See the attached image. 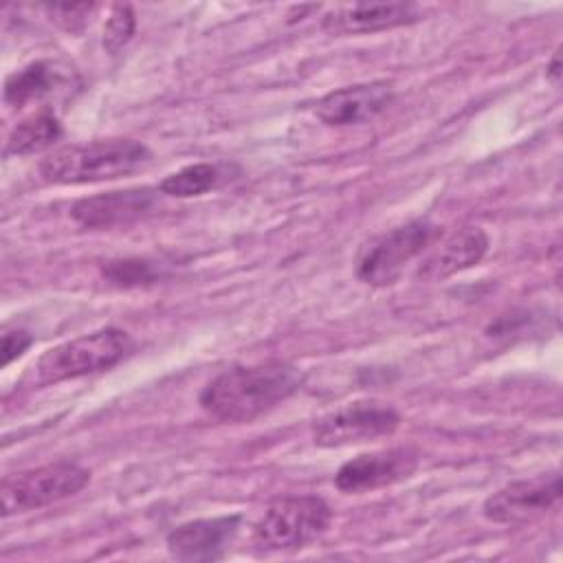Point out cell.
<instances>
[{"label":"cell","instance_id":"1","mask_svg":"<svg viewBox=\"0 0 563 563\" xmlns=\"http://www.w3.org/2000/svg\"><path fill=\"white\" fill-rule=\"evenodd\" d=\"M303 374L284 361L240 365L218 374L200 391V405L222 422H251L290 398Z\"/></svg>","mask_w":563,"mask_h":563},{"label":"cell","instance_id":"2","mask_svg":"<svg viewBox=\"0 0 563 563\" xmlns=\"http://www.w3.org/2000/svg\"><path fill=\"white\" fill-rule=\"evenodd\" d=\"M150 158V147L134 139L92 141L51 152L40 163V176L55 185H88L128 176Z\"/></svg>","mask_w":563,"mask_h":563},{"label":"cell","instance_id":"3","mask_svg":"<svg viewBox=\"0 0 563 563\" xmlns=\"http://www.w3.org/2000/svg\"><path fill=\"white\" fill-rule=\"evenodd\" d=\"M134 352V341L119 328H101L59 343L35 363L37 385L62 383L114 367Z\"/></svg>","mask_w":563,"mask_h":563},{"label":"cell","instance_id":"4","mask_svg":"<svg viewBox=\"0 0 563 563\" xmlns=\"http://www.w3.org/2000/svg\"><path fill=\"white\" fill-rule=\"evenodd\" d=\"M332 519L330 506L317 495H288L268 504L253 528L260 552H290L319 539Z\"/></svg>","mask_w":563,"mask_h":563},{"label":"cell","instance_id":"5","mask_svg":"<svg viewBox=\"0 0 563 563\" xmlns=\"http://www.w3.org/2000/svg\"><path fill=\"white\" fill-rule=\"evenodd\" d=\"M88 468L66 460L7 475L0 488L2 515L9 517L62 501L79 493L88 484Z\"/></svg>","mask_w":563,"mask_h":563},{"label":"cell","instance_id":"6","mask_svg":"<svg viewBox=\"0 0 563 563\" xmlns=\"http://www.w3.org/2000/svg\"><path fill=\"white\" fill-rule=\"evenodd\" d=\"M433 235L435 227L427 220H411L374 235L356 255V277L376 288L394 284L402 275L405 266L431 244Z\"/></svg>","mask_w":563,"mask_h":563},{"label":"cell","instance_id":"7","mask_svg":"<svg viewBox=\"0 0 563 563\" xmlns=\"http://www.w3.org/2000/svg\"><path fill=\"white\" fill-rule=\"evenodd\" d=\"M400 422L398 411L380 400H354L325 416L312 427L317 446L334 449L391 435Z\"/></svg>","mask_w":563,"mask_h":563},{"label":"cell","instance_id":"8","mask_svg":"<svg viewBox=\"0 0 563 563\" xmlns=\"http://www.w3.org/2000/svg\"><path fill=\"white\" fill-rule=\"evenodd\" d=\"M561 499V475L556 471L517 479L486 497L482 512L501 526H523L545 517Z\"/></svg>","mask_w":563,"mask_h":563},{"label":"cell","instance_id":"9","mask_svg":"<svg viewBox=\"0 0 563 563\" xmlns=\"http://www.w3.org/2000/svg\"><path fill=\"white\" fill-rule=\"evenodd\" d=\"M418 468V455L411 449H385L374 453H363L345 462L336 475L334 484L343 493H363L391 486L411 477Z\"/></svg>","mask_w":563,"mask_h":563},{"label":"cell","instance_id":"10","mask_svg":"<svg viewBox=\"0 0 563 563\" xmlns=\"http://www.w3.org/2000/svg\"><path fill=\"white\" fill-rule=\"evenodd\" d=\"M394 99V88L389 81H369V84H354L345 88H336L323 95L314 103V114L325 125H358L372 121Z\"/></svg>","mask_w":563,"mask_h":563},{"label":"cell","instance_id":"11","mask_svg":"<svg viewBox=\"0 0 563 563\" xmlns=\"http://www.w3.org/2000/svg\"><path fill=\"white\" fill-rule=\"evenodd\" d=\"M420 18L413 2H354L336 7L323 18V31L330 35H361L411 24Z\"/></svg>","mask_w":563,"mask_h":563},{"label":"cell","instance_id":"12","mask_svg":"<svg viewBox=\"0 0 563 563\" xmlns=\"http://www.w3.org/2000/svg\"><path fill=\"white\" fill-rule=\"evenodd\" d=\"M240 517H213L180 523L167 534V550L178 561H216L238 534Z\"/></svg>","mask_w":563,"mask_h":563},{"label":"cell","instance_id":"13","mask_svg":"<svg viewBox=\"0 0 563 563\" xmlns=\"http://www.w3.org/2000/svg\"><path fill=\"white\" fill-rule=\"evenodd\" d=\"M154 205V194L145 187L106 191L81 198L73 205L70 216L86 229H112L125 227L143 218Z\"/></svg>","mask_w":563,"mask_h":563},{"label":"cell","instance_id":"14","mask_svg":"<svg viewBox=\"0 0 563 563\" xmlns=\"http://www.w3.org/2000/svg\"><path fill=\"white\" fill-rule=\"evenodd\" d=\"M488 251V235L479 227H462L438 242L416 271L420 282H442L475 266Z\"/></svg>","mask_w":563,"mask_h":563},{"label":"cell","instance_id":"15","mask_svg":"<svg viewBox=\"0 0 563 563\" xmlns=\"http://www.w3.org/2000/svg\"><path fill=\"white\" fill-rule=\"evenodd\" d=\"M62 134V125L57 121V117L48 110H42L24 121H20L9 139H7V154L13 156H29L35 152H42L46 147H51Z\"/></svg>","mask_w":563,"mask_h":563},{"label":"cell","instance_id":"16","mask_svg":"<svg viewBox=\"0 0 563 563\" xmlns=\"http://www.w3.org/2000/svg\"><path fill=\"white\" fill-rule=\"evenodd\" d=\"M55 81H57V70L48 62H33L22 70L13 73L4 81V101L9 106L20 108L51 92Z\"/></svg>","mask_w":563,"mask_h":563},{"label":"cell","instance_id":"17","mask_svg":"<svg viewBox=\"0 0 563 563\" xmlns=\"http://www.w3.org/2000/svg\"><path fill=\"white\" fill-rule=\"evenodd\" d=\"M218 183H220V167L218 165L194 163V165H187V167L169 174L167 178H163L158 189L165 196L191 198V196H200V194L213 189Z\"/></svg>","mask_w":563,"mask_h":563},{"label":"cell","instance_id":"18","mask_svg":"<svg viewBox=\"0 0 563 563\" xmlns=\"http://www.w3.org/2000/svg\"><path fill=\"white\" fill-rule=\"evenodd\" d=\"M134 26H136V18L130 4H114L110 9V15L106 20L103 26V48L108 53H117L121 51L130 37L134 35Z\"/></svg>","mask_w":563,"mask_h":563},{"label":"cell","instance_id":"19","mask_svg":"<svg viewBox=\"0 0 563 563\" xmlns=\"http://www.w3.org/2000/svg\"><path fill=\"white\" fill-rule=\"evenodd\" d=\"M103 275L108 282L117 286H139L156 279L158 271L147 260H119V262H108L103 268Z\"/></svg>","mask_w":563,"mask_h":563},{"label":"cell","instance_id":"20","mask_svg":"<svg viewBox=\"0 0 563 563\" xmlns=\"http://www.w3.org/2000/svg\"><path fill=\"white\" fill-rule=\"evenodd\" d=\"M95 9V4L90 2H53V4H44V11L48 13V18L59 24L66 31H77L86 18L90 15V11Z\"/></svg>","mask_w":563,"mask_h":563},{"label":"cell","instance_id":"21","mask_svg":"<svg viewBox=\"0 0 563 563\" xmlns=\"http://www.w3.org/2000/svg\"><path fill=\"white\" fill-rule=\"evenodd\" d=\"M33 343V336L26 330H4L2 334V367H7L11 361H15L18 356H22L26 352V347Z\"/></svg>","mask_w":563,"mask_h":563},{"label":"cell","instance_id":"22","mask_svg":"<svg viewBox=\"0 0 563 563\" xmlns=\"http://www.w3.org/2000/svg\"><path fill=\"white\" fill-rule=\"evenodd\" d=\"M561 57H559V51L552 55V59H550V66H548V77L554 81V84H559V77H561Z\"/></svg>","mask_w":563,"mask_h":563}]
</instances>
